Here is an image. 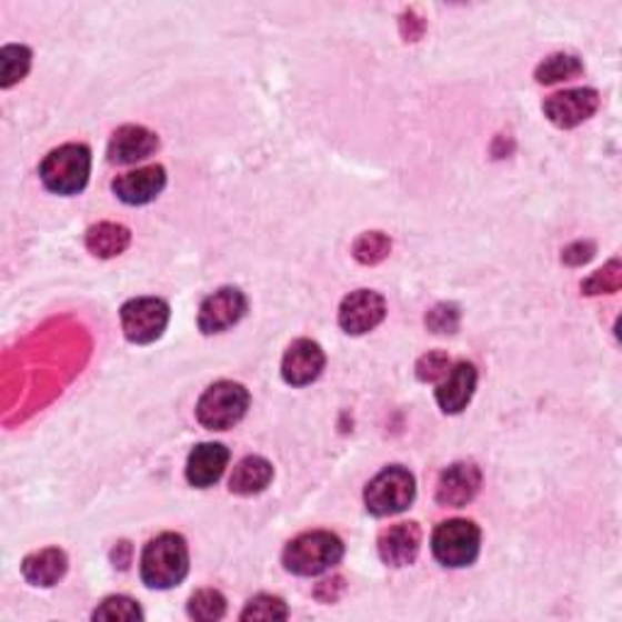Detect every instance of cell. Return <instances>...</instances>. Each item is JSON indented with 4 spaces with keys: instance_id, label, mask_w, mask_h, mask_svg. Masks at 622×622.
I'll use <instances>...</instances> for the list:
<instances>
[{
    "instance_id": "4",
    "label": "cell",
    "mask_w": 622,
    "mask_h": 622,
    "mask_svg": "<svg viewBox=\"0 0 622 622\" xmlns=\"http://www.w3.org/2000/svg\"><path fill=\"white\" fill-rule=\"evenodd\" d=\"M39 178L57 194H78L90 178V149L86 144H63L39 165Z\"/></svg>"
},
{
    "instance_id": "3",
    "label": "cell",
    "mask_w": 622,
    "mask_h": 622,
    "mask_svg": "<svg viewBox=\"0 0 622 622\" xmlns=\"http://www.w3.org/2000/svg\"><path fill=\"white\" fill-rule=\"evenodd\" d=\"M251 407L249 389L239 382H214L204 389L198 401V421L207 431H229L237 425Z\"/></svg>"
},
{
    "instance_id": "1",
    "label": "cell",
    "mask_w": 622,
    "mask_h": 622,
    "mask_svg": "<svg viewBox=\"0 0 622 622\" xmlns=\"http://www.w3.org/2000/svg\"><path fill=\"white\" fill-rule=\"evenodd\" d=\"M190 572L188 542L178 533H163L153 538L141 554V581L149 589L168 591L183 583Z\"/></svg>"
},
{
    "instance_id": "11",
    "label": "cell",
    "mask_w": 622,
    "mask_h": 622,
    "mask_svg": "<svg viewBox=\"0 0 622 622\" xmlns=\"http://www.w3.org/2000/svg\"><path fill=\"white\" fill-rule=\"evenodd\" d=\"M479 489H482V472L474 462H455L440 474L435 501L440 505H450V509H464L470 503Z\"/></svg>"
},
{
    "instance_id": "25",
    "label": "cell",
    "mask_w": 622,
    "mask_h": 622,
    "mask_svg": "<svg viewBox=\"0 0 622 622\" xmlns=\"http://www.w3.org/2000/svg\"><path fill=\"white\" fill-rule=\"evenodd\" d=\"M290 611L278 595H255L249 603H245L241 620H288Z\"/></svg>"
},
{
    "instance_id": "19",
    "label": "cell",
    "mask_w": 622,
    "mask_h": 622,
    "mask_svg": "<svg viewBox=\"0 0 622 622\" xmlns=\"http://www.w3.org/2000/svg\"><path fill=\"white\" fill-rule=\"evenodd\" d=\"M272 464L261 458V455H249L243 458L237 466H233V474L229 479V489L231 494L239 496H253L261 494V491L268 489V484L272 482Z\"/></svg>"
},
{
    "instance_id": "21",
    "label": "cell",
    "mask_w": 622,
    "mask_h": 622,
    "mask_svg": "<svg viewBox=\"0 0 622 622\" xmlns=\"http://www.w3.org/2000/svg\"><path fill=\"white\" fill-rule=\"evenodd\" d=\"M32 67V51L22 44H8L0 49V86L12 88L28 76Z\"/></svg>"
},
{
    "instance_id": "26",
    "label": "cell",
    "mask_w": 622,
    "mask_h": 622,
    "mask_svg": "<svg viewBox=\"0 0 622 622\" xmlns=\"http://www.w3.org/2000/svg\"><path fill=\"white\" fill-rule=\"evenodd\" d=\"M141 618H144V613H141L139 603L127 599V595H110V599L102 601L93 613V620H141Z\"/></svg>"
},
{
    "instance_id": "32",
    "label": "cell",
    "mask_w": 622,
    "mask_h": 622,
    "mask_svg": "<svg viewBox=\"0 0 622 622\" xmlns=\"http://www.w3.org/2000/svg\"><path fill=\"white\" fill-rule=\"evenodd\" d=\"M110 556H112V564L114 566L127 569L129 564H132V544H129V542H117Z\"/></svg>"
},
{
    "instance_id": "24",
    "label": "cell",
    "mask_w": 622,
    "mask_h": 622,
    "mask_svg": "<svg viewBox=\"0 0 622 622\" xmlns=\"http://www.w3.org/2000/svg\"><path fill=\"white\" fill-rule=\"evenodd\" d=\"M392 251V241L382 231H365L353 245L355 261L362 265H378Z\"/></svg>"
},
{
    "instance_id": "29",
    "label": "cell",
    "mask_w": 622,
    "mask_h": 622,
    "mask_svg": "<svg viewBox=\"0 0 622 622\" xmlns=\"http://www.w3.org/2000/svg\"><path fill=\"white\" fill-rule=\"evenodd\" d=\"M425 327L433 333H455L460 329V309L455 304H438L425 317Z\"/></svg>"
},
{
    "instance_id": "30",
    "label": "cell",
    "mask_w": 622,
    "mask_h": 622,
    "mask_svg": "<svg viewBox=\"0 0 622 622\" xmlns=\"http://www.w3.org/2000/svg\"><path fill=\"white\" fill-rule=\"evenodd\" d=\"M593 255H595V243L593 241H576L572 245H566V249L562 251V263L576 268V265L589 263Z\"/></svg>"
},
{
    "instance_id": "28",
    "label": "cell",
    "mask_w": 622,
    "mask_h": 622,
    "mask_svg": "<svg viewBox=\"0 0 622 622\" xmlns=\"http://www.w3.org/2000/svg\"><path fill=\"white\" fill-rule=\"evenodd\" d=\"M450 368H452V362H450L448 353H443V350H433V353H425L417 362V378L425 384L445 380V374L450 372Z\"/></svg>"
},
{
    "instance_id": "31",
    "label": "cell",
    "mask_w": 622,
    "mask_h": 622,
    "mask_svg": "<svg viewBox=\"0 0 622 622\" xmlns=\"http://www.w3.org/2000/svg\"><path fill=\"white\" fill-rule=\"evenodd\" d=\"M345 591V583L341 576H335L331 581H323L319 583V589H317V599L321 603H333V601H339L341 599V593Z\"/></svg>"
},
{
    "instance_id": "15",
    "label": "cell",
    "mask_w": 622,
    "mask_h": 622,
    "mask_svg": "<svg viewBox=\"0 0 622 622\" xmlns=\"http://www.w3.org/2000/svg\"><path fill=\"white\" fill-rule=\"evenodd\" d=\"M423 533L419 523H399L380 535L378 550L387 566H409L417 562Z\"/></svg>"
},
{
    "instance_id": "13",
    "label": "cell",
    "mask_w": 622,
    "mask_h": 622,
    "mask_svg": "<svg viewBox=\"0 0 622 622\" xmlns=\"http://www.w3.org/2000/svg\"><path fill=\"white\" fill-rule=\"evenodd\" d=\"M159 151V137L151 129L139 124H124L117 129L108 147V161L114 165H129L149 159Z\"/></svg>"
},
{
    "instance_id": "9",
    "label": "cell",
    "mask_w": 622,
    "mask_h": 622,
    "mask_svg": "<svg viewBox=\"0 0 622 622\" xmlns=\"http://www.w3.org/2000/svg\"><path fill=\"white\" fill-rule=\"evenodd\" d=\"M245 309H249V302H245V297L239 288H222L202 302L198 314V327L204 335L224 333L231 327H237V323L243 319Z\"/></svg>"
},
{
    "instance_id": "8",
    "label": "cell",
    "mask_w": 622,
    "mask_h": 622,
    "mask_svg": "<svg viewBox=\"0 0 622 622\" xmlns=\"http://www.w3.org/2000/svg\"><path fill=\"white\" fill-rule=\"evenodd\" d=\"M601 96L593 88H574L554 93L542 102V112L560 129H574L599 112Z\"/></svg>"
},
{
    "instance_id": "17",
    "label": "cell",
    "mask_w": 622,
    "mask_h": 622,
    "mask_svg": "<svg viewBox=\"0 0 622 622\" xmlns=\"http://www.w3.org/2000/svg\"><path fill=\"white\" fill-rule=\"evenodd\" d=\"M476 389V368L472 362H458L455 368H450L445 380L435 389L438 407L445 413H460L472 401Z\"/></svg>"
},
{
    "instance_id": "5",
    "label": "cell",
    "mask_w": 622,
    "mask_h": 622,
    "mask_svg": "<svg viewBox=\"0 0 622 622\" xmlns=\"http://www.w3.org/2000/svg\"><path fill=\"white\" fill-rule=\"evenodd\" d=\"M413 499H417V479L399 464L387 466L365 486V505L378 518L407 511Z\"/></svg>"
},
{
    "instance_id": "10",
    "label": "cell",
    "mask_w": 622,
    "mask_h": 622,
    "mask_svg": "<svg viewBox=\"0 0 622 622\" xmlns=\"http://www.w3.org/2000/svg\"><path fill=\"white\" fill-rule=\"evenodd\" d=\"M387 317L384 297L372 290L350 292L341 302L339 323L348 335H362L380 327Z\"/></svg>"
},
{
    "instance_id": "27",
    "label": "cell",
    "mask_w": 622,
    "mask_h": 622,
    "mask_svg": "<svg viewBox=\"0 0 622 622\" xmlns=\"http://www.w3.org/2000/svg\"><path fill=\"white\" fill-rule=\"evenodd\" d=\"M622 284V265L620 261H611L605 268L595 270L593 275L581 284V290L586 294H611L618 292Z\"/></svg>"
},
{
    "instance_id": "2",
    "label": "cell",
    "mask_w": 622,
    "mask_h": 622,
    "mask_svg": "<svg viewBox=\"0 0 622 622\" xmlns=\"http://www.w3.org/2000/svg\"><path fill=\"white\" fill-rule=\"evenodd\" d=\"M343 540L329 530H309L297 535L282 552V564L297 576H319L343 560Z\"/></svg>"
},
{
    "instance_id": "12",
    "label": "cell",
    "mask_w": 622,
    "mask_h": 622,
    "mask_svg": "<svg viewBox=\"0 0 622 622\" xmlns=\"http://www.w3.org/2000/svg\"><path fill=\"white\" fill-rule=\"evenodd\" d=\"M327 365V355L317 341H294L282 358V380L292 387H307L317 382Z\"/></svg>"
},
{
    "instance_id": "7",
    "label": "cell",
    "mask_w": 622,
    "mask_h": 622,
    "mask_svg": "<svg viewBox=\"0 0 622 622\" xmlns=\"http://www.w3.org/2000/svg\"><path fill=\"white\" fill-rule=\"evenodd\" d=\"M120 321L129 343L149 345L163 335L171 321V307L159 297H137L122 307Z\"/></svg>"
},
{
    "instance_id": "6",
    "label": "cell",
    "mask_w": 622,
    "mask_h": 622,
    "mask_svg": "<svg viewBox=\"0 0 622 622\" xmlns=\"http://www.w3.org/2000/svg\"><path fill=\"white\" fill-rule=\"evenodd\" d=\"M479 548H482V533L472 521L462 518L440 523L431 538L433 556L450 569L470 566L479 556Z\"/></svg>"
},
{
    "instance_id": "16",
    "label": "cell",
    "mask_w": 622,
    "mask_h": 622,
    "mask_svg": "<svg viewBox=\"0 0 622 622\" xmlns=\"http://www.w3.org/2000/svg\"><path fill=\"white\" fill-rule=\"evenodd\" d=\"M229 464V450L222 443H200L190 452L185 476L194 489H210L222 479Z\"/></svg>"
},
{
    "instance_id": "22",
    "label": "cell",
    "mask_w": 622,
    "mask_h": 622,
    "mask_svg": "<svg viewBox=\"0 0 622 622\" xmlns=\"http://www.w3.org/2000/svg\"><path fill=\"white\" fill-rule=\"evenodd\" d=\"M583 73V63L574 54H552L535 69V81L540 86H552L560 81H572Z\"/></svg>"
},
{
    "instance_id": "14",
    "label": "cell",
    "mask_w": 622,
    "mask_h": 622,
    "mask_svg": "<svg viewBox=\"0 0 622 622\" xmlns=\"http://www.w3.org/2000/svg\"><path fill=\"white\" fill-rule=\"evenodd\" d=\"M165 188V168L163 165H147L137 168L132 173H124L112 180V192L124 204H149L153 202Z\"/></svg>"
},
{
    "instance_id": "23",
    "label": "cell",
    "mask_w": 622,
    "mask_h": 622,
    "mask_svg": "<svg viewBox=\"0 0 622 622\" xmlns=\"http://www.w3.org/2000/svg\"><path fill=\"white\" fill-rule=\"evenodd\" d=\"M227 613V599L214 589H202L198 593L190 595L188 601V615L192 620L200 622H212V620H222Z\"/></svg>"
},
{
    "instance_id": "20",
    "label": "cell",
    "mask_w": 622,
    "mask_h": 622,
    "mask_svg": "<svg viewBox=\"0 0 622 622\" xmlns=\"http://www.w3.org/2000/svg\"><path fill=\"white\" fill-rule=\"evenodd\" d=\"M132 243V233L127 227L114 222H100L90 227L86 233V249L96 258H114L129 249Z\"/></svg>"
},
{
    "instance_id": "18",
    "label": "cell",
    "mask_w": 622,
    "mask_h": 622,
    "mask_svg": "<svg viewBox=\"0 0 622 622\" xmlns=\"http://www.w3.org/2000/svg\"><path fill=\"white\" fill-rule=\"evenodd\" d=\"M69 569V556L59 548H47L32 552L22 560V576L32 586L39 589H51L63 579Z\"/></svg>"
}]
</instances>
